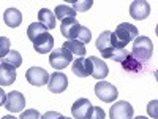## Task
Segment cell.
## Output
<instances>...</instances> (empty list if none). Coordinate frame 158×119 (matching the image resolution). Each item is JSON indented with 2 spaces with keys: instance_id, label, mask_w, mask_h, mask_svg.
Returning a JSON list of instances; mask_svg holds the SVG:
<instances>
[{
  "instance_id": "1",
  "label": "cell",
  "mask_w": 158,
  "mask_h": 119,
  "mask_svg": "<svg viewBox=\"0 0 158 119\" xmlns=\"http://www.w3.org/2000/svg\"><path fill=\"white\" fill-rule=\"evenodd\" d=\"M97 49L101 52L103 59H111L112 52L115 49H122V48H120V45H118V42L115 40V37L111 30H104V32H101V35L97 40Z\"/></svg>"
},
{
  "instance_id": "2",
  "label": "cell",
  "mask_w": 158,
  "mask_h": 119,
  "mask_svg": "<svg viewBox=\"0 0 158 119\" xmlns=\"http://www.w3.org/2000/svg\"><path fill=\"white\" fill-rule=\"evenodd\" d=\"M152 52H153V43H152V40L149 37H136L135 38L131 56H133L136 60H139V62L149 60Z\"/></svg>"
},
{
  "instance_id": "3",
  "label": "cell",
  "mask_w": 158,
  "mask_h": 119,
  "mask_svg": "<svg viewBox=\"0 0 158 119\" xmlns=\"http://www.w3.org/2000/svg\"><path fill=\"white\" fill-rule=\"evenodd\" d=\"M112 33L118 42V45H120V48H127V45L131 43L138 37V27L130 22H122L117 25V29Z\"/></svg>"
},
{
  "instance_id": "4",
  "label": "cell",
  "mask_w": 158,
  "mask_h": 119,
  "mask_svg": "<svg viewBox=\"0 0 158 119\" xmlns=\"http://www.w3.org/2000/svg\"><path fill=\"white\" fill-rule=\"evenodd\" d=\"M71 62H73V56L70 54L67 49H63V48L54 49V51L51 52V56H49V64H51V67L56 68L57 72H60V70H63V68H67Z\"/></svg>"
},
{
  "instance_id": "5",
  "label": "cell",
  "mask_w": 158,
  "mask_h": 119,
  "mask_svg": "<svg viewBox=\"0 0 158 119\" xmlns=\"http://www.w3.org/2000/svg\"><path fill=\"white\" fill-rule=\"evenodd\" d=\"M95 95L104 103H112L117 99L118 92L114 84H111L108 81H98L95 84Z\"/></svg>"
},
{
  "instance_id": "6",
  "label": "cell",
  "mask_w": 158,
  "mask_h": 119,
  "mask_svg": "<svg viewBox=\"0 0 158 119\" xmlns=\"http://www.w3.org/2000/svg\"><path fill=\"white\" fill-rule=\"evenodd\" d=\"M133 114H135L133 107L125 100L115 102L109 110V117L111 119H133Z\"/></svg>"
},
{
  "instance_id": "7",
  "label": "cell",
  "mask_w": 158,
  "mask_h": 119,
  "mask_svg": "<svg viewBox=\"0 0 158 119\" xmlns=\"http://www.w3.org/2000/svg\"><path fill=\"white\" fill-rule=\"evenodd\" d=\"M25 107V97L24 94H21L19 90H13L6 94V100H5V108L10 113H21Z\"/></svg>"
},
{
  "instance_id": "8",
  "label": "cell",
  "mask_w": 158,
  "mask_h": 119,
  "mask_svg": "<svg viewBox=\"0 0 158 119\" xmlns=\"http://www.w3.org/2000/svg\"><path fill=\"white\" fill-rule=\"evenodd\" d=\"M92 108L94 105L90 103L89 99H79L71 107V116L73 119H89L92 114Z\"/></svg>"
},
{
  "instance_id": "9",
  "label": "cell",
  "mask_w": 158,
  "mask_h": 119,
  "mask_svg": "<svg viewBox=\"0 0 158 119\" xmlns=\"http://www.w3.org/2000/svg\"><path fill=\"white\" fill-rule=\"evenodd\" d=\"M68 87V78L62 72H54L49 76L48 81V89L52 94H62V92Z\"/></svg>"
},
{
  "instance_id": "10",
  "label": "cell",
  "mask_w": 158,
  "mask_h": 119,
  "mask_svg": "<svg viewBox=\"0 0 158 119\" xmlns=\"http://www.w3.org/2000/svg\"><path fill=\"white\" fill-rule=\"evenodd\" d=\"M25 78L32 86H44L49 81V73L41 68V67H30L27 72H25Z\"/></svg>"
},
{
  "instance_id": "11",
  "label": "cell",
  "mask_w": 158,
  "mask_h": 119,
  "mask_svg": "<svg viewBox=\"0 0 158 119\" xmlns=\"http://www.w3.org/2000/svg\"><path fill=\"white\" fill-rule=\"evenodd\" d=\"M32 43H33V49L38 54H49L51 49L54 48V38H52V35L48 30L41 35H38Z\"/></svg>"
},
{
  "instance_id": "12",
  "label": "cell",
  "mask_w": 158,
  "mask_h": 119,
  "mask_svg": "<svg viewBox=\"0 0 158 119\" xmlns=\"http://www.w3.org/2000/svg\"><path fill=\"white\" fill-rule=\"evenodd\" d=\"M150 15V5L146 0H135L130 5V16L136 19V21H142Z\"/></svg>"
},
{
  "instance_id": "13",
  "label": "cell",
  "mask_w": 158,
  "mask_h": 119,
  "mask_svg": "<svg viewBox=\"0 0 158 119\" xmlns=\"http://www.w3.org/2000/svg\"><path fill=\"white\" fill-rule=\"evenodd\" d=\"M71 70L76 76L79 78H87V76H92V62H90V57H79L73 62L71 65Z\"/></svg>"
},
{
  "instance_id": "14",
  "label": "cell",
  "mask_w": 158,
  "mask_h": 119,
  "mask_svg": "<svg viewBox=\"0 0 158 119\" xmlns=\"http://www.w3.org/2000/svg\"><path fill=\"white\" fill-rule=\"evenodd\" d=\"M90 62H92V67H94L92 76L95 79H98V81H103V79L109 75V68H108L106 62L101 60L100 57H94V56H90Z\"/></svg>"
},
{
  "instance_id": "15",
  "label": "cell",
  "mask_w": 158,
  "mask_h": 119,
  "mask_svg": "<svg viewBox=\"0 0 158 119\" xmlns=\"http://www.w3.org/2000/svg\"><path fill=\"white\" fill-rule=\"evenodd\" d=\"M79 29H81V24L77 22V19H67V21H63L62 25H60V32L62 35L67 38V40H74Z\"/></svg>"
},
{
  "instance_id": "16",
  "label": "cell",
  "mask_w": 158,
  "mask_h": 119,
  "mask_svg": "<svg viewBox=\"0 0 158 119\" xmlns=\"http://www.w3.org/2000/svg\"><path fill=\"white\" fill-rule=\"evenodd\" d=\"M3 21H5V24L8 25V27L16 29L22 22V13L18 8H8L3 13Z\"/></svg>"
},
{
  "instance_id": "17",
  "label": "cell",
  "mask_w": 158,
  "mask_h": 119,
  "mask_svg": "<svg viewBox=\"0 0 158 119\" xmlns=\"http://www.w3.org/2000/svg\"><path fill=\"white\" fill-rule=\"evenodd\" d=\"M16 81V68L8 64H0V86H10Z\"/></svg>"
},
{
  "instance_id": "18",
  "label": "cell",
  "mask_w": 158,
  "mask_h": 119,
  "mask_svg": "<svg viewBox=\"0 0 158 119\" xmlns=\"http://www.w3.org/2000/svg\"><path fill=\"white\" fill-rule=\"evenodd\" d=\"M63 49H67L70 54L76 59L79 57H85V45H82L81 42H77V40H67V42L63 43L62 46Z\"/></svg>"
},
{
  "instance_id": "19",
  "label": "cell",
  "mask_w": 158,
  "mask_h": 119,
  "mask_svg": "<svg viewBox=\"0 0 158 119\" xmlns=\"http://www.w3.org/2000/svg\"><path fill=\"white\" fill-rule=\"evenodd\" d=\"M38 22H41L48 30H52L56 27V16L49 8H41L38 11Z\"/></svg>"
},
{
  "instance_id": "20",
  "label": "cell",
  "mask_w": 158,
  "mask_h": 119,
  "mask_svg": "<svg viewBox=\"0 0 158 119\" xmlns=\"http://www.w3.org/2000/svg\"><path fill=\"white\" fill-rule=\"evenodd\" d=\"M54 16L56 19H60L62 22L67 19H74L76 18V11L68 7V5H57V8L54 10Z\"/></svg>"
},
{
  "instance_id": "21",
  "label": "cell",
  "mask_w": 158,
  "mask_h": 119,
  "mask_svg": "<svg viewBox=\"0 0 158 119\" xmlns=\"http://www.w3.org/2000/svg\"><path fill=\"white\" fill-rule=\"evenodd\" d=\"M44 32H48V29L44 27L41 22H38V21H36V22H32L29 27H27V37H29L30 42H33L38 35H41V33H44Z\"/></svg>"
},
{
  "instance_id": "22",
  "label": "cell",
  "mask_w": 158,
  "mask_h": 119,
  "mask_svg": "<svg viewBox=\"0 0 158 119\" xmlns=\"http://www.w3.org/2000/svg\"><path fill=\"white\" fill-rule=\"evenodd\" d=\"M2 64H8V65H11L13 68H18V67H21V64H22V56L19 54L18 51H10L8 54L2 59Z\"/></svg>"
},
{
  "instance_id": "23",
  "label": "cell",
  "mask_w": 158,
  "mask_h": 119,
  "mask_svg": "<svg viewBox=\"0 0 158 119\" xmlns=\"http://www.w3.org/2000/svg\"><path fill=\"white\" fill-rule=\"evenodd\" d=\"M120 64L123 65V68H125L127 72H135V73H138V72H141V68H142L141 62H139V60H136L131 54H128V56L125 57V60H123V62H120Z\"/></svg>"
},
{
  "instance_id": "24",
  "label": "cell",
  "mask_w": 158,
  "mask_h": 119,
  "mask_svg": "<svg viewBox=\"0 0 158 119\" xmlns=\"http://www.w3.org/2000/svg\"><path fill=\"white\" fill-rule=\"evenodd\" d=\"M90 38H92L90 30L87 27H84V25H81V29H79V32H77V35H76L74 40H77V42H81L82 45H85V43L90 42Z\"/></svg>"
},
{
  "instance_id": "25",
  "label": "cell",
  "mask_w": 158,
  "mask_h": 119,
  "mask_svg": "<svg viewBox=\"0 0 158 119\" xmlns=\"http://www.w3.org/2000/svg\"><path fill=\"white\" fill-rule=\"evenodd\" d=\"M10 51H11L10 38H6V37H0V59H3Z\"/></svg>"
},
{
  "instance_id": "26",
  "label": "cell",
  "mask_w": 158,
  "mask_h": 119,
  "mask_svg": "<svg viewBox=\"0 0 158 119\" xmlns=\"http://www.w3.org/2000/svg\"><path fill=\"white\" fill-rule=\"evenodd\" d=\"M71 5H73L71 8L77 13V11H87L89 8H92L94 2H92V0H82V2H73Z\"/></svg>"
},
{
  "instance_id": "27",
  "label": "cell",
  "mask_w": 158,
  "mask_h": 119,
  "mask_svg": "<svg viewBox=\"0 0 158 119\" xmlns=\"http://www.w3.org/2000/svg\"><path fill=\"white\" fill-rule=\"evenodd\" d=\"M19 119H41V114L38 113V110H25V111H21V116Z\"/></svg>"
},
{
  "instance_id": "28",
  "label": "cell",
  "mask_w": 158,
  "mask_h": 119,
  "mask_svg": "<svg viewBox=\"0 0 158 119\" xmlns=\"http://www.w3.org/2000/svg\"><path fill=\"white\" fill-rule=\"evenodd\" d=\"M130 54L128 52V49L127 48H122V49H115L114 52H112V57L111 59H114L115 62H123L125 60V57Z\"/></svg>"
},
{
  "instance_id": "29",
  "label": "cell",
  "mask_w": 158,
  "mask_h": 119,
  "mask_svg": "<svg viewBox=\"0 0 158 119\" xmlns=\"http://www.w3.org/2000/svg\"><path fill=\"white\" fill-rule=\"evenodd\" d=\"M89 119H104V111L100 107H94L92 108V114Z\"/></svg>"
},
{
  "instance_id": "30",
  "label": "cell",
  "mask_w": 158,
  "mask_h": 119,
  "mask_svg": "<svg viewBox=\"0 0 158 119\" xmlns=\"http://www.w3.org/2000/svg\"><path fill=\"white\" fill-rule=\"evenodd\" d=\"M41 119H65V116L57 113V111H48L41 116Z\"/></svg>"
},
{
  "instance_id": "31",
  "label": "cell",
  "mask_w": 158,
  "mask_h": 119,
  "mask_svg": "<svg viewBox=\"0 0 158 119\" xmlns=\"http://www.w3.org/2000/svg\"><path fill=\"white\" fill-rule=\"evenodd\" d=\"M156 105H158V102L156 100H153V102H150L149 103V107H147V111H149V114L155 119L156 117Z\"/></svg>"
},
{
  "instance_id": "32",
  "label": "cell",
  "mask_w": 158,
  "mask_h": 119,
  "mask_svg": "<svg viewBox=\"0 0 158 119\" xmlns=\"http://www.w3.org/2000/svg\"><path fill=\"white\" fill-rule=\"evenodd\" d=\"M5 100H6V92H3V89L0 87V107L5 105Z\"/></svg>"
},
{
  "instance_id": "33",
  "label": "cell",
  "mask_w": 158,
  "mask_h": 119,
  "mask_svg": "<svg viewBox=\"0 0 158 119\" xmlns=\"http://www.w3.org/2000/svg\"><path fill=\"white\" fill-rule=\"evenodd\" d=\"M2 119H19V117H15V116H11V114H6V116H3Z\"/></svg>"
},
{
  "instance_id": "34",
  "label": "cell",
  "mask_w": 158,
  "mask_h": 119,
  "mask_svg": "<svg viewBox=\"0 0 158 119\" xmlns=\"http://www.w3.org/2000/svg\"><path fill=\"white\" fill-rule=\"evenodd\" d=\"M133 119H149V117H146V116H136V117H133Z\"/></svg>"
},
{
  "instance_id": "35",
  "label": "cell",
  "mask_w": 158,
  "mask_h": 119,
  "mask_svg": "<svg viewBox=\"0 0 158 119\" xmlns=\"http://www.w3.org/2000/svg\"><path fill=\"white\" fill-rule=\"evenodd\" d=\"M65 119H73V117H65Z\"/></svg>"
}]
</instances>
